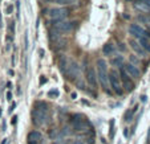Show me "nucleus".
<instances>
[{
	"label": "nucleus",
	"mask_w": 150,
	"mask_h": 144,
	"mask_svg": "<svg viewBox=\"0 0 150 144\" xmlns=\"http://www.w3.org/2000/svg\"><path fill=\"white\" fill-rule=\"evenodd\" d=\"M97 81L101 83V86L104 87V90L106 93H110L109 90V79H108V62L104 58H98L97 59Z\"/></svg>",
	"instance_id": "nucleus-1"
},
{
	"label": "nucleus",
	"mask_w": 150,
	"mask_h": 144,
	"mask_svg": "<svg viewBox=\"0 0 150 144\" xmlns=\"http://www.w3.org/2000/svg\"><path fill=\"white\" fill-rule=\"evenodd\" d=\"M47 113H48L47 105L42 103V102H39L36 105V107L32 110V123H33L36 127L42 126L47 120Z\"/></svg>",
	"instance_id": "nucleus-2"
},
{
	"label": "nucleus",
	"mask_w": 150,
	"mask_h": 144,
	"mask_svg": "<svg viewBox=\"0 0 150 144\" xmlns=\"http://www.w3.org/2000/svg\"><path fill=\"white\" fill-rule=\"evenodd\" d=\"M51 23V29L57 33L62 34H67V33H71L74 28L77 27V21H71V20H64V21H49Z\"/></svg>",
	"instance_id": "nucleus-3"
},
{
	"label": "nucleus",
	"mask_w": 150,
	"mask_h": 144,
	"mask_svg": "<svg viewBox=\"0 0 150 144\" xmlns=\"http://www.w3.org/2000/svg\"><path fill=\"white\" fill-rule=\"evenodd\" d=\"M108 79H109V87H112V90L114 93L122 94V86H121V79H120V74L117 71V69H112L108 73Z\"/></svg>",
	"instance_id": "nucleus-4"
},
{
	"label": "nucleus",
	"mask_w": 150,
	"mask_h": 144,
	"mask_svg": "<svg viewBox=\"0 0 150 144\" xmlns=\"http://www.w3.org/2000/svg\"><path fill=\"white\" fill-rule=\"evenodd\" d=\"M72 127H73L74 131H79V132H86V131L91 130V124L85 118H82L81 115H74L72 116L71 119Z\"/></svg>",
	"instance_id": "nucleus-5"
},
{
	"label": "nucleus",
	"mask_w": 150,
	"mask_h": 144,
	"mask_svg": "<svg viewBox=\"0 0 150 144\" xmlns=\"http://www.w3.org/2000/svg\"><path fill=\"white\" fill-rule=\"evenodd\" d=\"M48 16L52 21H64V20L68 19L69 11L64 7H56V8L49 9Z\"/></svg>",
	"instance_id": "nucleus-6"
},
{
	"label": "nucleus",
	"mask_w": 150,
	"mask_h": 144,
	"mask_svg": "<svg viewBox=\"0 0 150 144\" xmlns=\"http://www.w3.org/2000/svg\"><path fill=\"white\" fill-rule=\"evenodd\" d=\"M118 74H120V79H121V86L124 87V90L126 93H132V91L136 89V85H134L133 79L129 77V74L124 70V68H121L118 70Z\"/></svg>",
	"instance_id": "nucleus-7"
},
{
	"label": "nucleus",
	"mask_w": 150,
	"mask_h": 144,
	"mask_svg": "<svg viewBox=\"0 0 150 144\" xmlns=\"http://www.w3.org/2000/svg\"><path fill=\"white\" fill-rule=\"evenodd\" d=\"M64 74L67 75V78L68 79H76L79 78L80 75H81V71H80V66L79 64L76 62V61H73V59H71L68 64V66H67L65 71H64Z\"/></svg>",
	"instance_id": "nucleus-8"
},
{
	"label": "nucleus",
	"mask_w": 150,
	"mask_h": 144,
	"mask_svg": "<svg viewBox=\"0 0 150 144\" xmlns=\"http://www.w3.org/2000/svg\"><path fill=\"white\" fill-rule=\"evenodd\" d=\"M85 79H86V83L89 85V87L97 89V74L92 65H88L85 68Z\"/></svg>",
	"instance_id": "nucleus-9"
},
{
	"label": "nucleus",
	"mask_w": 150,
	"mask_h": 144,
	"mask_svg": "<svg viewBox=\"0 0 150 144\" xmlns=\"http://www.w3.org/2000/svg\"><path fill=\"white\" fill-rule=\"evenodd\" d=\"M129 34L134 38L139 40L141 37H145L146 36V29H144L139 24H130L129 27Z\"/></svg>",
	"instance_id": "nucleus-10"
},
{
	"label": "nucleus",
	"mask_w": 150,
	"mask_h": 144,
	"mask_svg": "<svg viewBox=\"0 0 150 144\" xmlns=\"http://www.w3.org/2000/svg\"><path fill=\"white\" fill-rule=\"evenodd\" d=\"M122 68H124V70L129 74V77H130L132 79H139V78H141V71H139V69L137 68V66L132 65L130 62L125 64Z\"/></svg>",
	"instance_id": "nucleus-11"
},
{
	"label": "nucleus",
	"mask_w": 150,
	"mask_h": 144,
	"mask_svg": "<svg viewBox=\"0 0 150 144\" xmlns=\"http://www.w3.org/2000/svg\"><path fill=\"white\" fill-rule=\"evenodd\" d=\"M134 8H137L141 12H150V0H133Z\"/></svg>",
	"instance_id": "nucleus-12"
},
{
	"label": "nucleus",
	"mask_w": 150,
	"mask_h": 144,
	"mask_svg": "<svg viewBox=\"0 0 150 144\" xmlns=\"http://www.w3.org/2000/svg\"><path fill=\"white\" fill-rule=\"evenodd\" d=\"M129 46L133 49L134 53H136L138 57H146L147 53L144 50V49H142V46L138 44V41H137V40H134V38H130V40H129Z\"/></svg>",
	"instance_id": "nucleus-13"
},
{
	"label": "nucleus",
	"mask_w": 150,
	"mask_h": 144,
	"mask_svg": "<svg viewBox=\"0 0 150 144\" xmlns=\"http://www.w3.org/2000/svg\"><path fill=\"white\" fill-rule=\"evenodd\" d=\"M41 139H42L41 132H40V131H37V130L31 131V132L28 134V136H27V140H28V144H39Z\"/></svg>",
	"instance_id": "nucleus-14"
},
{
	"label": "nucleus",
	"mask_w": 150,
	"mask_h": 144,
	"mask_svg": "<svg viewBox=\"0 0 150 144\" xmlns=\"http://www.w3.org/2000/svg\"><path fill=\"white\" fill-rule=\"evenodd\" d=\"M110 65L113 66L114 69L116 68H118V69H121L122 66L125 65V58H124V56H121V54H117V56H113L110 58Z\"/></svg>",
	"instance_id": "nucleus-15"
},
{
	"label": "nucleus",
	"mask_w": 150,
	"mask_h": 144,
	"mask_svg": "<svg viewBox=\"0 0 150 144\" xmlns=\"http://www.w3.org/2000/svg\"><path fill=\"white\" fill-rule=\"evenodd\" d=\"M114 53H116V48H114V45L112 43H106L104 45V48H102V54L106 57H113Z\"/></svg>",
	"instance_id": "nucleus-16"
},
{
	"label": "nucleus",
	"mask_w": 150,
	"mask_h": 144,
	"mask_svg": "<svg viewBox=\"0 0 150 144\" xmlns=\"http://www.w3.org/2000/svg\"><path fill=\"white\" fill-rule=\"evenodd\" d=\"M138 41V44L142 46V49H144L146 53H150V40L147 38V37H141L139 40H137Z\"/></svg>",
	"instance_id": "nucleus-17"
},
{
	"label": "nucleus",
	"mask_w": 150,
	"mask_h": 144,
	"mask_svg": "<svg viewBox=\"0 0 150 144\" xmlns=\"http://www.w3.org/2000/svg\"><path fill=\"white\" fill-rule=\"evenodd\" d=\"M137 108H138V106H136V107H134L133 110L126 111V113H125V122H127V123H130V122L133 120V116H134V114H136Z\"/></svg>",
	"instance_id": "nucleus-18"
},
{
	"label": "nucleus",
	"mask_w": 150,
	"mask_h": 144,
	"mask_svg": "<svg viewBox=\"0 0 150 144\" xmlns=\"http://www.w3.org/2000/svg\"><path fill=\"white\" fill-rule=\"evenodd\" d=\"M49 139L51 140H60V131L56 130V128H53V130L49 131Z\"/></svg>",
	"instance_id": "nucleus-19"
},
{
	"label": "nucleus",
	"mask_w": 150,
	"mask_h": 144,
	"mask_svg": "<svg viewBox=\"0 0 150 144\" xmlns=\"http://www.w3.org/2000/svg\"><path fill=\"white\" fill-rule=\"evenodd\" d=\"M138 20L142 24H150V16H146V15H138Z\"/></svg>",
	"instance_id": "nucleus-20"
},
{
	"label": "nucleus",
	"mask_w": 150,
	"mask_h": 144,
	"mask_svg": "<svg viewBox=\"0 0 150 144\" xmlns=\"http://www.w3.org/2000/svg\"><path fill=\"white\" fill-rule=\"evenodd\" d=\"M53 1L57 4H60V6H69V4L74 3L76 0H53Z\"/></svg>",
	"instance_id": "nucleus-21"
},
{
	"label": "nucleus",
	"mask_w": 150,
	"mask_h": 144,
	"mask_svg": "<svg viewBox=\"0 0 150 144\" xmlns=\"http://www.w3.org/2000/svg\"><path fill=\"white\" fill-rule=\"evenodd\" d=\"M130 64L137 66V64H139V58H137L136 56H130Z\"/></svg>",
	"instance_id": "nucleus-22"
},
{
	"label": "nucleus",
	"mask_w": 150,
	"mask_h": 144,
	"mask_svg": "<svg viewBox=\"0 0 150 144\" xmlns=\"http://www.w3.org/2000/svg\"><path fill=\"white\" fill-rule=\"evenodd\" d=\"M114 138V120H110V139Z\"/></svg>",
	"instance_id": "nucleus-23"
},
{
	"label": "nucleus",
	"mask_w": 150,
	"mask_h": 144,
	"mask_svg": "<svg viewBox=\"0 0 150 144\" xmlns=\"http://www.w3.org/2000/svg\"><path fill=\"white\" fill-rule=\"evenodd\" d=\"M8 29H9V32L12 33V36H13V34H15V23H13V21H11V23H9Z\"/></svg>",
	"instance_id": "nucleus-24"
},
{
	"label": "nucleus",
	"mask_w": 150,
	"mask_h": 144,
	"mask_svg": "<svg viewBox=\"0 0 150 144\" xmlns=\"http://www.w3.org/2000/svg\"><path fill=\"white\" fill-rule=\"evenodd\" d=\"M12 12H13V7H12L11 4H9V6L7 7V9H6V13H7V15H11Z\"/></svg>",
	"instance_id": "nucleus-25"
},
{
	"label": "nucleus",
	"mask_w": 150,
	"mask_h": 144,
	"mask_svg": "<svg viewBox=\"0 0 150 144\" xmlns=\"http://www.w3.org/2000/svg\"><path fill=\"white\" fill-rule=\"evenodd\" d=\"M48 95L49 96H59V91H57V90H51V91H49V93H48Z\"/></svg>",
	"instance_id": "nucleus-26"
},
{
	"label": "nucleus",
	"mask_w": 150,
	"mask_h": 144,
	"mask_svg": "<svg viewBox=\"0 0 150 144\" xmlns=\"http://www.w3.org/2000/svg\"><path fill=\"white\" fill-rule=\"evenodd\" d=\"M68 143H69V141H67V143H65V140H56L53 144H68Z\"/></svg>",
	"instance_id": "nucleus-27"
},
{
	"label": "nucleus",
	"mask_w": 150,
	"mask_h": 144,
	"mask_svg": "<svg viewBox=\"0 0 150 144\" xmlns=\"http://www.w3.org/2000/svg\"><path fill=\"white\" fill-rule=\"evenodd\" d=\"M15 107H16V103H15V102H13V103H12V105H11V107H9V113H12V111L15 110Z\"/></svg>",
	"instance_id": "nucleus-28"
},
{
	"label": "nucleus",
	"mask_w": 150,
	"mask_h": 144,
	"mask_svg": "<svg viewBox=\"0 0 150 144\" xmlns=\"http://www.w3.org/2000/svg\"><path fill=\"white\" fill-rule=\"evenodd\" d=\"M127 130H129V128H125L124 130V136L125 138H129V132H127Z\"/></svg>",
	"instance_id": "nucleus-29"
},
{
	"label": "nucleus",
	"mask_w": 150,
	"mask_h": 144,
	"mask_svg": "<svg viewBox=\"0 0 150 144\" xmlns=\"http://www.w3.org/2000/svg\"><path fill=\"white\" fill-rule=\"evenodd\" d=\"M7 99H8V101H11V99H12V94H11V91H8V93H7Z\"/></svg>",
	"instance_id": "nucleus-30"
},
{
	"label": "nucleus",
	"mask_w": 150,
	"mask_h": 144,
	"mask_svg": "<svg viewBox=\"0 0 150 144\" xmlns=\"http://www.w3.org/2000/svg\"><path fill=\"white\" fill-rule=\"evenodd\" d=\"M39 54H40V57L42 58V57H44V50H42V49H40V50H39Z\"/></svg>",
	"instance_id": "nucleus-31"
},
{
	"label": "nucleus",
	"mask_w": 150,
	"mask_h": 144,
	"mask_svg": "<svg viewBox=\"0 0 150 144\" xmlns=\"http://www.w3.org/2000/svg\"><path fill=\"white\" fill-rule=\"evenodd\" d=\"M141 101H142V102H146V101H147V96H146V95H142V96H141Z\"/></svg>",
	"instance_id": "nucleus-32"
},
{
	"label": "nucleus",
	"mask_w": 150,
	"mask_h": 144,
	"mask_svg": "<svg viewBox=\"0 0 150 144\" xmlns=\"http://www.w3.org/2000/svg\"><path fill=\"white\" fill-rule=\"evenodd\" d=\"M3 25V19H1V12H0V28Z\"/></svg>",
	"instance_id": "nucleus-33"
},
{
	"label": "nucleus",
	"mask_w": 150,
	"mask_h": 144,
	"mask_svg": "<svg viewBox=\"0 0 150 144\" xmlns=\"http://www.w3.org/2000/svg\"><path fill=\"white\" fill-rule=\"evenodd\" d=\"M8 73H9V75H12V77H13V75H15V71H13V70H9V71H8Z\"/></svg>",
	"instance_id": "nucleus-34"
},
{
	"label": "nucleus",
	"mask_w": 150,
	"mask_h": 144,
	"mask_svg": "<svg viewBox=\"0 0 150 144\" xmlns=\"http://www.w3.org/2000/svg\"><path fill=\"white\" fill-rule=\"evenodd\" d=\"M7 87H8V89H11V87H12V85H11V82H7Z\"/></svg>",
	"instance_id": "nucleus-35"
},
{
	"label": "nucleus",
	"mask_w": 150,
	"mask_h": 144,
	"mask_svg": "<svg viewBox=\"0 0 150 144\" xmlns=\"http://www.w3.org/2000/svg\"><path fill=\"white\" fill-rule=\"evenodd\" d=\"M44 1H48V3H51V1H53V0H44Z\"/></svg>",
	"instance_id": "nucleus-36"
}]
</instances>
